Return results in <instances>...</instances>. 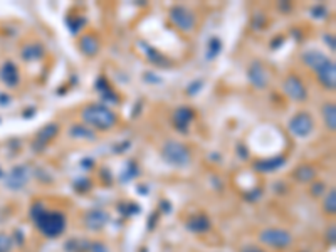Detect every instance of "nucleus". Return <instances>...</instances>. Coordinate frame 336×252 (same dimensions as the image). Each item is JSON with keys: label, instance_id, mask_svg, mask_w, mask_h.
Returning <instances> with one entry per match:
<instances>
[{"label": "nucleus", "instance_id": "obj_28", "mask_svg": "<svg viewBox=\"0 0 336 252\" xmlns=\"http://www.w3.org/2000/svg\"><path fill=\"white\" fill-rule=\"evenodd\" d=\"M12 244L13 242L7 234H0V252H10Z\"/></svg>", "mask_w": 336, "mask_h": 252}, {"label": "nucleus", "instance_id": "obj_23", "mask_svg": "<svg viewBox=\"0 0 336 252\" xmlns=\"http://www.w3.org/2000/svg\"><path fill=\"white\" fill-rule=\"evenodd\" d=\"M96 89H98L99 93H101V96H103L104 101H110V103H113V105H118L116 93H113L111 86L106 83V79H104V78H99L96 81Z\"/></svg>", "mask_w": 336, "mask_h": 252}, {"label": "nucleus", "instance_id": "obj_18", "mask_svg": "<svg viewBox=\"0 0 336 252\" xmlns=\"http://www.w3.org/2000/svg\"><path fill=\"white\" fill-rule=\"evenodd\" d=\"M79 49L84 56H94L99 51V39L94 34H88L79 40Z\"/></svg>", "mask_w": 336, "mask_h": 252}, {"label": "nucleus", "instance_id": "obj_36", "mask_svg": "<svg viewBox=\"0 0 336 252\" xmlns=\"http://www.w3.org/2000/svg\"><path fill=\"white\" fill-rule=\"evenodd\" d=\"M326 239H328V242L331 246L335 244V227H331V229H328V234H326Z\"/></svg>", "mask_w": 336, "mask_h": 252}, {"label": "nucleus", "instance_id": "obj_32", "mask_svg": "<svg viewBox=\"0 0 336 252\" xmlns=\"http://www.w3.org/2000/svg\"><path fill=\"white\" fill-rule=\"evenodd\" d=\"M89 251L91 252H110L108 251V247L103 244V242H93V244L89 246Z\"/></svg>", "mask_w": 336, "mask_h": 252}, {"label": "nucleus", "instance_id": "obj_27", "mask_svg": "<svg viewBox=\"0 0 336 252\" xmlns=\"http://www.w3.org/2000/svg\"><path fill=\"white\" fill-rule=\"evenodd\" d=\"M136 175H138V166H136L135 161H128V165H126L125 172L121 173V182H126V180L135 178Z\"/></svg>", "mask_w": 336, "mask_h": 252}, {"label": "nucleus", "instance_id": "obj_34", "mask_svg": "<svg viewBox=\"0 0 336 252\" xmlns=\"http://www.w3.org/2000/svg\"><path fill=\"white\" fill-rule=\"evenodd\" d=\"M145 79L150 81V84H160L162 83V78H158V76L153 74V73H147V74H145Z\"/></svg>", "mask_w": 336, "mask_h": 252}, {"label": "nucleus", "instance_id": "obj_2", "mask_svg": "<svg viewBox=\"0 0 336 252\" xmlns=\"http://www.w3.org/2000/svg\"><path fill=\"white\" fill-rule=\"evenodd\" d=\"M81 118H83V123H86V126L101 129V131L111 129L118 121L116 115L108 106L101 105V103H93V105L86 106L81 111Z\"/></svg>", "mask_w": 336, "mask_h": 252}, {"label": "nucleus", "instance_id": "obj_21", "mask_svg": "<svg viewBox=\"0 0 336 252\" xmlns=\"http://www.w3.org/2000/svg\"><path fill=\"white\" fill-rule=\"evenodd\" d=\"M326 59H328V56H325V54L320 51H315V49H313V51H306L303 54V62L306 66H310L313 71H316L321 64H325Z\"/></svg>", "mask_w": 336, "mask_h": 252}, {"label": "nucleus", "instance_id": "obj_9", "mask_svg": "<svg viewBox=\"0 0 336 252\" xmlns=\"http://www.w3.org/2000/svg\"><path fill=\"white\" fill-rule=\"evenodd\" d=\"M320 83L323 84L326 89H335L336 86V66L335 61H331L330 57L326 59L325 64H321L318 69L315 71Z\"/></svg>", "mask_w": 336, "mask_h": 252}, {"label": "nucleus", "instance_id": "obj_19", "mask_svg": "<svg viewBox=\"0 0 336 252\" xmlns=\"http://www.w3.org/2000/svg\"><path fill=\"white\" fill-rule=\"evenodd\" d=\"M69 136L76 138V139H88V141H94V139H96V133H94L89 126H86L83 123H78V125H72L69 128Z\"/></svg>", "mask_w": 336, "mask_h": 252}, {"label": "nucleus", "instance_id": "obj_15", "mask_svg": "<svg viewBox=\"0 0 336 252\" xmlns=\"http://www.w3.org/2000/svg\"><path fill=\"white\" fill-rule=\"evenodd\" d=\"M0 79H2V83L5 86L17 88V84H19V69H17V66L10 61L3 62L2 67H0Z\"/></svg>", "mask_w": 336, "mask_h": 252}, {"label": "nucleus", "instance_id": "obj_26", "mask_svg": "<svg viewBox=\"0 0 336 252\" xmlns=\"http://www.w3.org/2000/svg\"><path fill=\"white\" fill-rule=\"evenodd\" d=\"M325 212L330 214V215H335L336 212V192L335 188H331V190L326 193V199H325Z\"/></svg>", "mask_w": 336, "mask_h": 252}, {"label": "nucleus", "instance_id": "obj_3", "mask_svg": "<svg viewBox=\"0 0 336 252\" xmlns=\"http://www.w3.org/2000/svg\"><path fill=\"white\" fill-rule=\"evenodd\" d=\"M162 158L170 166L185 168V166L190 165L192 155H190V150L183 143L176 141V139H168V141H165V145L162 146Z\"/></svg>", "mask_w": 336, "mask_h": 252}, {"label": "nucleus", "instance_id": "obj_12", "mask_svg": "<svg viewBox=\"0 0 336 252\" xmlns=\"http://www.w3.org/2000/svg\"><path fill=\"white\" fill-rule=\"evenodd\" d=\"M195 118V111L188 106H180L175 110L173 113V125L175 128L181 133L188 131V126L192 123V120Z\"/></svg>", "mask_w": 336, "mask_h": 252}, {"label": "nucleus", "instance_id": "obj_31", "mask_svg": "<svg viewBox=\"0 0 336 252\" xmlns=\"http://www.w3.org/2000/svg\"><path fill=\"white\" fill-rule=\"evenodd\" d=\"M202 86H203V83H202V81H193V83L188 86L187 93H188V94H192V96H193V94H197L198 91H200Z\"/></svg>", "mask_w": 336, "mask_h": 252}, {"label": "nucleus", "instance_id": "obj_17", "mask_svg": "<svg viewBox=\"0 0 336 252\" xmlns=\"http://www.w3.org/2000/svg\"><path fill=\"white\" fill-rule=\"evenodd\" d=\"M44 46L40 42H32L27 44V46L20 51V56L24 61H39L44 57Z\"/></svg>", "mask_w": 336, "mask_h": 252}, {"label": "nucleus", "instance_id": "obj_25", "mask_svg": "<svg viewBox=\"0 0 336 252\" xmlns=\"http://www.w3.org/2000/svg\"><path fill=\"white\" fill-rule=\"evenodd\" d=\"M222 52V40L219 37H212L207 44V61H213Z\"/></svg>", "mask_w": 336, "mask_h": 252}, {"label": "nucleus", "instance_id": "obj_4", "mask_svg": "<svg viewBox=\"0 0 336 252\" xmlns=\"http://www.w3.org/2000/svg\"><path fill=\"white\" fill-rule=\"evenodd\" d=\"M168 19L173 24L176 29L183 30V32H190L193 30L195 24H197V19H195L193 10H190L188 7L185 5H173L168 10Z\"/></svg>", "mask_w": 336, "mask_h": 252}, {"label": "nucleus", "instance_id": "obj_13", "mask_svg": "<svg viewBox=\"0 0 336 252\" xmlns=\"http://www.w3.org/2000/svg\"><path fill=\"white\" fill-rule=\"evenodd\" d=\"M108 220H110V215L104 212V210H101V209H93V210H89V212L86 214L84 224H86V227L91 229V231L98 232L99 229H103L104 226H106Z\"/></svg>", "mask_w": 336, "mask_h": 252}, {"label": "nucleus", "instance_id": "obj_1", "mask_svg": "<svg viewBox=\"0 0 336 252\" xmlns=\"http://www.w3.org/2000/svg\"><path fill=\"white\" fill-rule=\"evenodd\" d=\"M35 226L45 237H59L66 231V217L61 212H49L42 204H35L30 210Z\"/></svg>", "mask_w": 336, "mask_h": 252}, {"label": "nucleus", "instance_id": "obj_7", "mask_svg": "<svg viewBox=\"0 0 336 252\" xmlns=\"http://www.w3.org/2000/svg\"><path fill=\"white\" fill-rule=\"evenodd\" d=\"M283 89H284L286 96H288L289 100L296 101V103H303V101L308 100L306 88H304L303 81L299 79L296 74H291V76H288V78L284 79Z\"/></svg>", "mask_w": 336, "mask_h": 252}, {"label": "nucleus", "instance_id": "obj_29", "mask_svg": "<svg viewBox=\"0 0 336 252\" xmlns=\"http://www.w3.org/2000/svg\"><path fill=\"white\" fill-rule=\"evenodd\" d=\"M311 15L315 17V19H325V17L328 15V8L325 5H316L311 8Z\"/></svg>", "mask_w": 336, "mask_h": 252}, {"label": "nucleus", "instance_id": "obj_11", "mask_svg": "<svg viewBox=\"0 0 336 252\" xmlns=\"http://www.w3.org/2000/svg\"><path fill=\"white\" fill-rule=\"evenodd\" d=\"M57 133H59L57 123H47V125L42 126V128L39 129L37 134H35V141H34L32 148H35L37 151H40L49 141H52V139L57 136Z\"/></svg>", "mask_w": 336, "mask_h": 252}, {"label": "nucleus", "instance_id": "obj_10", "mask_svg": "<svg viewBox=\"0 0 336 252\" xmlns=\"http://www.w3.org/2000/svg\"><path fill=\"white\" fill-rule=\"evenodd\" d=\"M247 78H249V83L252 84L256 89H264L267 86V71L264 69V66H262V62L259 61H254L251 66H249L247 69Z\"/></svg>", "mask_w": 336, "mask_h": 252}, {"label": "nucleus", "instance_id": "obj_20", "mask_svg": "<svg viewBox=\"0 0 336 252\" xmlns=\"http://www.w3.org/2000/svg\"><path fill=\"white\" fill-rule=\"evenodd\" d=\"M140 47L143 49V52H145V56H147V59L150 62H153L155 66H168V64H170L165 56H162V54L158 52L157 49H153L152 46H148V44L145 42V40H142V42H140Z\"/></svg>", "mask_w": 336, "mask_h": 252}, {"label": "nucleus", "instance_id": "obj_37", "mask_svg": "<svg viewBox=\"0 0 336 252\" xmlns=\"http://www.w3.org/2000/svg\"><path fill=\"white\" fill-rule=\"evenodd\" d=\"M325 40H326V44L331 47V51H335V37L333 35H330V34H326L325 35Z\"/></svg>", "mask_w": 336, "mask_h": 252}, {"label": "nucleus", "instance_id": "obj_5", "mask_svg": "<svg viewBox=\"0 0 336 252\" xmlns=\"http://www.w3.org/2000/svg\"><path fill=\"white\" fill-rule=\"evenodd\" d=\"M259 241L264 246L274 247V249H286V247L291 246L293 237L284 229H264L259 234Z\"/></svg>", "mask_w": 336, "mask_h": 252}, {"label": "nucleus", "instance_id": "obj_24", "mask_svg": "<svg viewBox=\"0 0 336 252\" xmlns=\"http://www.w3.org/2000/svg\"><path fill=\"white\" fill-rule=\"evenodd\" d=\"M321 113H323V120H325L326 128L331 129V131H335L336 129V108H335L333 103H326Z\"/></svg>", "mask_w": 336, "mask_h": 252}, {"label": "nucleus", "instance_id": "obj_22", "mask_svg": "<svg viewBox=\"0 0 336 252\" xmlns=\"http://www.w3.org/2000/svg\"><path fill=\"white\" fill-rule=\"evenodd\" d=\"M293 177L298 180V182H311V180H315L316 177V170L313 168L311 165H299L296 170L293 172Z\"/></svg>", "mask_w": 336, "mask_h": 252}, {"label": "nucleus", "instance_id": "obj_30", "mask_svg": "<svg viewBox=\"0 0 336 252\" xmlns=\"http://www.w3.org/2000/svg\"><path fill=\"white\" fill-rule=\"evenodd\" d=\"M74 19H76V22L69 25V30H71L72 34H78L79 30L83 29V25L86 24V19H78V17H74Z\"/></svg>", "mask_w": 336, "mask_h": 252}, {"label": "nucleus", "instance_id": "obj_16", "mask_svg": "<svg viewBox=\"0 0 336 252\" xmlns=\"http://www.w3.org/2000/svg\"><path fill=\"white\" fill-rule=\"evenodd\" d=\"M185 226H187V231L193 232V234H205V232L210 231L212 224H210V220H208L207 215L198 214V215L190 217Z\"/></svg>", "mask_w": 336, "mask_h": 252}, {"label": "nucleus", "instance_id": "obj_35", "mask_svg": "<svg viewBox=\"0 0 336 252\" xmlns=\"http://www.w3.org/2000/svg\"><path fill=\"white\" fill-rule=\"evenodd\" d=\"M240 252H266V251L259 246H246V247H242V251Z\"/></svg>", "mask_w": 336, "mask_h": 252}, {"label": "nucleus", "instance_id": "obj_33", "mask_svg": "<svg viewBox=\"0 0 336 252\" xmlns=\"http://www.w3.org/2000/svg\"><path fill=\"white\" fill-rule=\"evenodd\" d=\"M323 190H325V183H321V182H318L316 185H313V188H311V193L315 197H320L321 193H323Z\"/></svg>", "mask_w": 336, "mask_h": 252}, {"label": "nucleus", "instance_id": "obj_8", "mask_svg": "<svg viewBox=\"0 0 336 252\" xmlns=\"http://www.w3.org/2000/svg\"><path fill=\"white\" fill-rule=\"evenodd\" d=\"M30 180V168L27 165H19L13 166V168L8 172L5 178V187H8L10 190H20L27 185V182Z\"/></svg>", "mask_w": 336, "mask_h": 252}, {"label": "nucleus", "instance_id": "obj_6", "mask_svg": "<svg viewBox=\"0 0 336 252\" xmlns=\"http://www.w3.org/2000/svg\"><path fill=\"white\" fill-rule=\"evenodd\" d=\"M288 128L294 136L298 138H306L310 136L313 128H315V121H313V116L308 113V111H299L294 116H291L288 123Z\"/></svg>", "mask_w": 336, "mask_h": 252}, {"label": "nucleus", "instance_id": "obj_14", "mask_svg": "<svg viewBox=\"0 0 336 252\" xmlns=\"http://www.w3.org/2000/svg\"><path fill=\"white\" fill-rule=\"evenodd\" d=\"M286 161H288V158L283 155L271 156V158L256 161V163H254V170H256V172H261V173H271V172H276V170L283 168L286 165Z\"/></svg>", "mask_w": 336, "mask_h": 252}]
</instances>
